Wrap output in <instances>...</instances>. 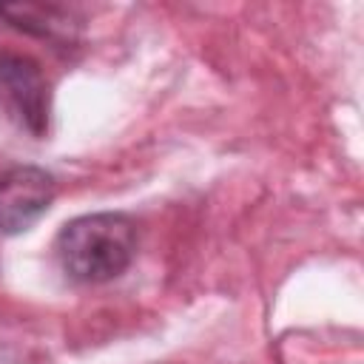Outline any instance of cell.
I'll list each match as a JSON object with an SVG mask.
<instances>
[{"mask_svg":"<svg viewBox=\"0 0 364 364\" xmlns=\"http://www.w3.org/2000/svg\"><path fill=\"white\" fill-rule=\"evenodd\" d=\"M136 256V225L125 213H85L60 228L54 259L65 279L102 284L128 270Z\"/></svg>","mask_w":364,"mask_h":364,"instance_id":"obj_1","label":"cell"},{"mask_svg":"<svg viewBox=\"0 0 364 364\" xmlns=\"http://www.w3.org/2000/svg\"><path fill=\"white\" fill-rule=\"evenodd\" d=\"M0 114L31 136L48 131V82L26 54L0 51Z\"/></svg>","mask_w":364,"mask_h":364,"instance_id":"obj_2","label":"cell"},{"mask_svg":"<svg viewBox=\"0 0 364 364\" xmlns=\"http://www.w3.org/2000/svg\"><path fill=\"white\" fill-rule=\"evenodd\" d=\"M57 182L48 171L20 165L0 173V236L28 230L54 202Z\"/></svg>","mask_w":364,"mask_h":364,"instance_id":"obj_3","label":"cell"},{"mask_svg":"<svg viewBox=\"0 0 364 364\" xmlns=\"http://www.w3.org/2000/svg\"><path fill=\"white\" fill-rule=\"evenodd\" d=\"M0 17H6L14 28H23L28 34L37 37H68L71 34V23L68 17L54 9V6H31V3H11V6H0Z\"/></svg>","mask_w":364,"mask_h":364,"instance_id":"obj_4","label":"cell"}]
</instances>
